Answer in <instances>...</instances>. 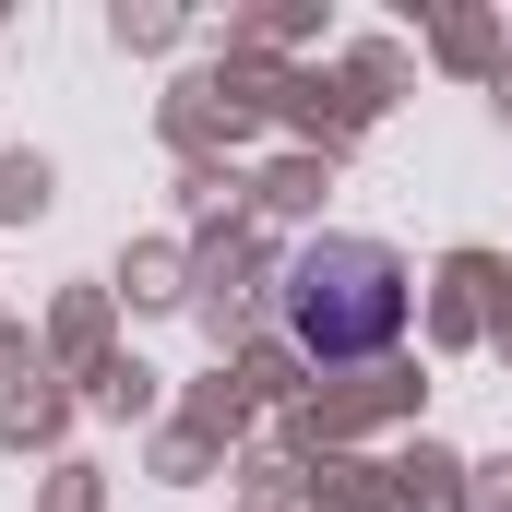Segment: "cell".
<instances>
[{"mask_svg": "<svg viewBox=\"0 0 512 512\" xmlns=\"http://www.w3.org/2000/svg\"><path fill=\"white\" fill-rule=\"evenodd\" d=\"M274 310H286V346L322 358V370H358L405 334V262L382 239H298L274 274Z\"/></svg>", "mask_w": 512, "mask_h": 512, "instance_id": "cell-1", "label": "cell"}]
</instances>
